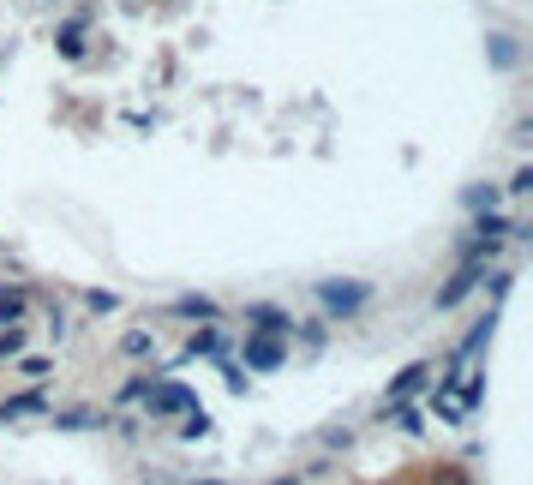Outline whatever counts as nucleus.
<instances>
[{
	"mask_svg": "<svg viewBox=\"0 0 533 485\" xmlns=\"http://www.w3.org/2000/svg\"><path fill=\"white\" fill-rule=\"evenodd\" d=\"M414 485H480L462 462H426L420 474H414Z\"/></svg>",
	"mask_w": 533,
	"mask_h": 485,
	"instance_id": "1",
	"label": "nucleus"
},
{
	"mask_svg": "<svg viewBox=\"0 0 533 485\" xmlns=\"http://www.w3.org/2000/svg\"><path fill=\"white\" fill-rule=\"evenodd\" d=\"M372 485H408V480H372Z\"/></svg>",
	"mask_w": 533,
	"mask_h": 485,
	"instance_id": "2",
	"label": "nucleus"
}]
</instances>
